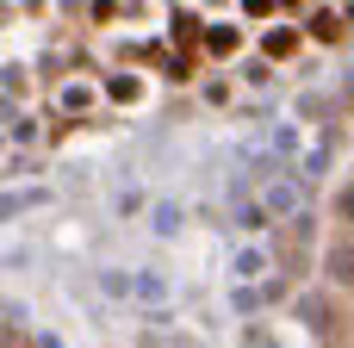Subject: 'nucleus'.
Wrapping results in <instances>:
<instances>
[{
  "label": "nucleus",
  "instance_id": "39448f33",
  "mask_svg": "<svg viewBox=\"0 0 354 348\" xmlns=\"http://www.w3.org/2000/svg\"><path fill=\"white\" fill-rule=\"evenodd\" d=\"M243 6H249V12H268V6H274V0H243Z\"/></svg>",
  "mask_w": 354,
  "mask_h": 348
},
{
  "label": "nucleus",
  "instance_id": "20e7f679",
  "mask_svg": "<svg viewBox=\"0 0 354 348\" xmlns=\"http://www.w3.org/2000/svg\"><path fill=\"white\" fill-rule=\"evenodd\" d=\"M342 218H348V224H354V187H348V193H342Z\"/></svg>",
  "mask_w": 354,
  "mask_h": 348
},
{
  "label": "nucleus",
  "instance_id": "f03ea898",
  "mask_svg": "<svg viewBox=\"0 0 354 348\" xmlns=\"http://www.w3.org/2000/svg\"><path fill=\"white\" fill-rule=\"evenodd\" d=\"M292 44H299L292 31H268V56H292Z\"/></svg>",
  "mask_w": 354,
  "mask_h": 348
},
{
  "label": "nucleus",
  "instance_id": "f257e3e1",
  "mask_svg": "<svg viewBox=\"0 0 354 348\" xmlns=\"http://www.w3.org/2000/svg\"><path fill=\"white\" fill-rule=\"evenodd\" d=\"M324 262H330V274H336L342 286H354V243H336V249H330Z\"/></svg>",
  "mask_w": 354,
  "mask_h": 348
},
{
  "label": "nucleus",
  "instance_id": "7ed1b4c3",
  "mask_svg": "<svg viewBox=\"0 0 354 348\" xmlns=\"http://www.w3.org/2000/svg\"><path fill=\"white\" fill-rule=\"evenodd\" d=\"M205 44H212V50H218V56H230V50H236V31H230V25H224V31H212V37H205Z\"/></svg>",
  "mask_w": 354,
  "mask_h": 348
}]
</instances>
